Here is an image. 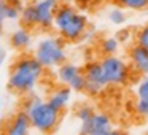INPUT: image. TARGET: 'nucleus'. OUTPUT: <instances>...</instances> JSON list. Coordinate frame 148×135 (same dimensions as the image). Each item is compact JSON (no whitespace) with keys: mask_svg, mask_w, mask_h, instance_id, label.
Masks as SVG:
<instances>
[{"mask_svg":"<svg viewBox=\"0 0 148 135\" xmlns=\"http://www.w3.org/2000/svg\"><path fill=\"white\" fill-rule=\"evenodd\" d=\"M45 67L30 54H23L13 61L8 72L7 86L18 95H30L42 81Z\"/></svg>","mask_w":148,"mask_h":135,"instance_id":"obj_1","label":"nucleus"},{"mask_svg":"<svg viewBox=\"0 0 148 135\" xmlns=\"http://www.w3.org/2000/svg\"><path fill=\"white\" fill-rule=\"evenodd\" d=\"M23 111L27 115L34 130L40 132L43 135H49L58 129L59 122H61V113L56 110L48 99H42V97L30 94L27 95L26 102H24Z\"/></svg>","mask_w":148,"mask_h":135,"instance_id":"obj_2","label":"nucleus"},{"mask_svg":"<svg viewBox=\"0 0 148 135\" xmlns=\"http://www.w3.org/2000/svg\"><path fill=\"white\" fill-rule=\"evenodd\" d=\"M53 29L65 42H81L88 32V18L73 5L61 3L58 11H56Z\"/></svg>","mask_w":148,"mask_h":135,"instance_id":"obj_3","label":"nucleus"},{"mask_svg":"<svg viewBox=\"0 0 148 135\" xmlns=\"http://www.w3.org/2000/svg\"><path fill=\"white\" fill-rule=\"evenodd\" d=\"M59 5V0H34L32 3L24 7L19 21L27 29L40 27L42 30H48L54 27V18Z\"/></svg>","mask_w":148,"mask_h":135,"instance_id":"obj_4","label":"nucleus"},{"mask_svg":"<svg viewBox=\"0 0 148 135\" xmlns=\"http://www.w3.org/2000/svg\"><path fill=\"white\" fill-rule=\"evenodd\" d=\"M34 57L45 67V70L56 68L58 70L62 64L67 62V48L65 40L59 35H46L37 42L34 48Z\"/></svg>","mask_w":148,"mask_h":135,"instance_id":"obj_5","label":"nucleus"},{"mask_svg":"<svg viewBox=\"0 0 148 135\" xmlns=\"http://www.w3.org/2000/svg\"><path fill=\"white\" fill-rule=\"evenodd\" d=\"M108 86H124L131 78L132 67L119 56H102L99 59Z\"/></svg>","mask_w":148,"mask_h":135,"instance_id":"obj_6","label":"nucleus"},{"mask_svg":"<svg viewBox=\"0 0 148 135\" xmlns=\"http://www.w3.org/2000/svg\"><path fill=\"white\" fill-rule=\"evenodd\" d=\"M56 78H58L61 86L70 87L73 92H84L86 91V78H84V70L80 65L73 62H65L56 70Z\"/></svg>","mask_w":148,"mask_h":135,"instance_id":"obj_7","label":"nucleus"},{"mask_svg":"<svg viewBox=\"0 0 148 135\" xmlns=\"http://www.w3.org/2000/svg\"><path fill=\"white\" fill-rule=\"evenodd\" d=\"M84 78H86V91L89 95H99L102 91L108 87V81L103 73V68L100 61H89L83 67Z\"/></svg>","mask_w":148,"mask_h":135,"instance_id":"obj_8","label":"nucleus"},{"mask_svg":"<svg viewBox=\"0 0 148 135\" xmlns=\"http://www.w3.org/2000/svg\"><path fill=\"white\" fill-rule=\"evenodd\" d=\"M112 118L105 111H96L88 121L80 122V135H94L112 129Z\"/></svg>","mask_w":148,"mask_h":135,"instance_id":"obj_9","label":"nucleus"},{"mask_svg":"<svg viewBox=\"0 0 148 135\" xmlns=\"http://www.w3.org/2000/svg\"><path fill=\"white\" fill-rule=\"evenodd\" d=\"M30 130L32 125L27 115L24 111H18L5 121L2 135H30Z\"/></svg>","mask_w":148,"mask_h":135,"instance_id":"obj_10","label":"nucleus"},{"mask_svg":"<svg viewBox=\"0 0 148 135\" xmlns=\"http://www.w3.org/2000/svg\"><path fill=\"white\" fill-rule=\"evenodd\" d=\"M127 57H129V65L132 67V70L135 73L142 75V76H148V49L134 43V45L129 46Z\"/></svg>","mask_w":148,"mask_h":135,"instance_id":"obj_11","label":"nucleus"},{"mask_svg":"<svg viewBox=\"0 0 148 135\" xmlns=\"http://www.w3.org/2000/svg\"><path fill=\"white\" fill-rule=\"evenodd\" d=\"M32 42H34L32 32H30V29H27L24 26L11 30L10 35H8V43L16 51H26V49H29L32 46Z\"/></svg>","mask_w":148,"mask_h":135,"instance_id":"obj_12","label":"nucleus"},{"mask_svg":"<svg viewBox=\"0 0 148 135\" xmlns=\"http://www.w3.org/2000/svg\"><path fill=\"white\" fill-rule=\"evenodd\" d=\"M72 94H73V91H72L70 87L59 86V87H56V89H53L51 92H49L48 102L51 103L56 110L64 111V110L70 105V102H72Z\"/></svg>","mask_w":148,"mask_h":135,"instance_id":"obj_13","label":"nucleus"},{"mask_svg":"<svg viewBox=\"0 0 148 135\" xmlns=\"http://www.w3.org/2000/svg\"><path fill=\"white\" fill-rule=\"evenodd\" d=\"M119 46H121V40L115 35L103 37L99 42V49L103 56H116V52L119 51Z\"/></svg>","mask_w":148,"mask_h":135,"instance_id":"obj_14","label":"nucleus"},{"mask_svg":"<svg viewBox=\"0 0 148 135\" xmlns=\"http://www.w3.org/2000/svg\"><path fill=\"white\" fill-rule=\"evenodd\" d=\"M116 5L127 11H145L148 10V0H115Z\"/></svg>","mask_w":148,"mask_h":135,"instance_id":"obj_15","label":"nucleus"},{"mask_svg":"<svg viewBox=\"0 0 148 135\" xmlns=\"http://www.w3.org/2000/svg\"><path fill=\"white\" fill-rule=\"evenodd\" d=\"M108 21L112 24H115V26H123V24L127 21V16H126L124 10L118 7V8H113L108 13Z\"/></svg>","mask_w":148,"mask_h":135,"instance_id":"obj_16","label":"nucleus"},{"mask_svg":"<svg viewBox=\"0 0 148 135\" xmlns=\"http://www.w3.org/2000/svg\"><path fill=\"white\" fill-rule=\"evenodd\" d=\"M135 95L138 100H148V76H142L135 84Z\"/></svg>","mask_w":148,"mask_h":135,"instance_id":"obj_17","label":"nucleus"},{"mask_svg":"<svg viewBox=\"0 0 148 135\" xmlns=\"http://www.w3.org/2000/svg\"><path fill=\"white\" fill-rule=\"evenodd\" d=\"M94 113H96V110H94L92 106L88 105V103H83V105H80L77 108L75 115H77V118H78V121H80V122H84V121H88Z\"/></svg>","mask_w":148,"mask_h":135,"instance_id":"obj_18","label":"nucleus"},{"mask_svg":"<svg viewBox=\"0 0 148 135\" xmlns=\"http://www.w3.org/2000/svg\"><path fill=\"white\" fill-rule=\"evenodd\" d=\"M135 43L143 46L145 49H148V24L142 26L140 29L135 32Z\"/></svg>","mask_w":148,"mask_h":135,"instance_id":"obj_19","label":"nucleus"},{"mask_svg":"<svg viewBox=\"0 0 148 135\" xmlns=\"http://www.w3.org/2000/svg\"><path fill=\"white\" fill-rule=\"evenodd\" d=\"M134 110L140 118H143L148 121V100H138L137 99V102H135V105H134Z\"/></svg>","mask_w":148,"mask_h":135,"instance_id":"obj_20","label":"nucleus"},{"mask_svg":"<svg viewBox=\"0 0 148 135\" xmlns=\"http://www.w3.org/2000/svg\"><path fill=\"white\" fill-rule=\"evenodd\" d=\"M94 135H127L124 130H121V129H108V130H103V132H99V134H94Z\"/></svg>","mask_w":148,"mask_h":135,"instance_id":"obj_21","label":"nucleus"}]
</instances>
